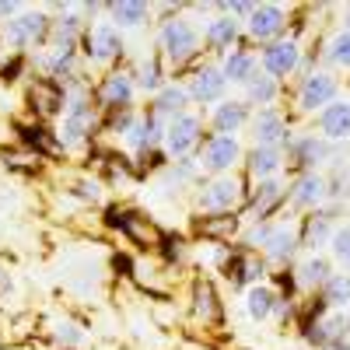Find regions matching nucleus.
Returning <instances> with one entry per match:
<instances>
[{"label":"nucleus","mask_w":350,"mask_h":350,"mask_svg":"<svg viewBox=\"0 0 350 350\" xmlns=\"http://www.w3.org/2000/svg\"><path fill=\"white\" fill-rule=\"evenodd\" d=\"M323 305H329V308H347L350 305V273H333L323 284Z\"/></svg>","instance_id":"33"},{"label":"nucleus","mask_w":350,"mask_h":350,"mask_svg":"<svg viewBox=\"0 0 350 350\" xmlns=\"http://www.w3.org/2000/svg\"><path fill=\"white\" fill-rule=\"evenodd\" d=\"M32 102H36L39 116H56V112H64V105H67V92L56 81H36Z\"/></svg>","instance_id":"26"},{"label":"nucleus","mask_w":350,"mask_h":350,"mask_svg":"<svg viewBox=\"0 0 350 350\" xmlns=\"http://www.w3.org/2000/svg\"><path fill=\"white\" fill-rule=\"evenodd\" d=\"M329 249H333V256H336L340 262H347V259H350V224H343V228H336V231H333Z\"/></svg>","instance_id":"38"},{"label":"nucleus","mask_w":350,"mask_h":350,"mask_svg":"<svg viewBox=\"0 0 350 350\" xmlns=\"http://www.w3.org/2000/svg\"><path fill=\"white\" fill-rule=\"evenodd\" d=\"M242 203V183L235 175H217L214 183L200 189V211L207 214H231Z\"/></svg>","instance_id":"3"},{"label":"nucleus","mask_w":350,"mask_h":350,"mask_svg":"<svg viewBox=\"0 0 350 350\" xmlns=\"http://www.w3.org/2000/svg\"><path fill=\"white\" fill-rule=\"evenodd\" d=\"M245 165H249V175H252V179L267 183V179H273V175L280 172L284 151H280V148H252V151L245 154Z\"/></svg>","instance_id":"23"},{"label":"nucleus","mask_w":350,"mask_h":350,"mask_svg":"<svg viewBox=\"0 0 350 350\" xmlns=\"http://www.w3.org/2000/svg\"><path fill=\"white\" fill-rule=\"evenodd\" d=\"M203 140V123H200V116L193 112H183V116H175V120L165 126V151L172 158H189L193 148Z\"/></svg>","instance_id":"2"},{"label":"nucleus","mask_w":350,"mask_h":350,"mask_svg":"<svg viewBox=\"0 0 350 350\" xmlns=\"http://www.w3.org/2000/svg\"><path fill=\"white\" fill-rule=\"evenodd\" d=\"M287 200V186L280 183V179H267V183H259L256 186V193H252V203H249V217L256 221V224H262L267 221L280 203Z\"/></svg>","instance_id":"16"},{"label":"nucleus","mask_w":350,"mask_h":350,"mask_svg":"<svg viewBox=\"0 0 350 350\" xmlns=\"http://www.w3.org/2000/svg\"><path fill=\"white\" fill-rule=\"evenodd\" d=\"M224 88H228V77H224L221 67H200L193 84H189V98L200 102V105L224 102Z\"/></svg>","instance_id":"15"},{"label":"nucleus","mask_w":350,"mask_h":350,"mask_svg":"<svg viewBox=\"0 0 350 350\" xmlns=\"http://www.w3.org/2000/svg\"><path fill=\"white\" fill-rule=\"evenodd\" d=\"M329 277H333V267H329V259L319 256V252H312L298 267V284L301 287H323Z\"/></svg>","instance_id":"31"},{"label":"nucleus","mask_w":350,"mask_h":350,"mask_svg":"<svg viewBox=\"0 0 350 350\" xmlns=\"http://www.w3.org/2000/svg\"><path fill=\"white\" fill-rule=\"evenodd\" d=\"M158 46H161V53L168 56L172 64H186L189 56L200 49V32H196V25L186 21V18H168L161 25V32H158Z\"/></svg>","instance_id":"1"},{"label":"nucleus","mask_w":350,"mask_h":350,"mask_svg":"<svg viewBox=\"0 0 350 350\" xmlns=\"http://www.w3.org/2000/svg\"><path fill=\"white\" fill-rule=\"evenodd\" d=\"M105 11H109L112 25H120V28H137L151 18V8L140 4V0H120V4H109Z\"/></svg>","instance_id":"28"},{"label":"nucleus","mask_w":350,"mask_h":350,"mask_svg":"<svg viewBox=\"0 0 350 350\" xmlns=\"http://www.w3.org/2000/svg\"><path fill=\"white\" fill-rule=\"evenodd\" d=\"M333 231H336V203L333 207H319V211H312V217L301 224V245L305 249H312V252H319L323 245H329V239H333Z\"/></svg>","instance_id":"13"},{"label":"nucleus","mask_w":350,"mask_h":350,"mask_svg":"<svg viewBox=\"0 0 350 350\" xmlns=\"http://www.w3.org/2000/svg\"><path fill=\"white\" fill-rule=\"evenodd\" d=\"M203 42H207L211 49H231V46L239 42V21L228 18V14L211 18L207 28H203Z\"/></svg>","instance_id":"25"},{"label":"nucleus","mask_w":350,"mask_h":350,"mask_svg":"<svg viewBox=\"0 0 350 350\" xmlns=\"http://www.w3.org/2000/svg\"><path fill=\"white\" fill-rule=\"evenodd\" d=\"M326 56H329L336 67H347L350 70V32H336L329 39V53Z\"/></svg>","instance_id":"37"},{"label":"nucleus","mask_w":350,"mask_h":350,"mask_svg":"<svg viewBox=\"0 0 350 350\" xmlns=\"http://www.w3.org/2000/svg\"><path fill=\"white\" fill-rule=\"evenodd\" d=\"M74 193H77L81 200H98V196H102V186H98L95 179H77V183H74Z\"/></svg>","instance_id":"39"},{"label":"nucleus","mask_w":350,"mask_h":350,"mask_svg":"<svg viewBox=\"0 0 350 350\" xmlns=\"http://www.w3.org/2000/svg\"><path fill=\"white\" fill-rule=\"evenodd\" d=\"M326 154H329V144L323 137H315V133L291 137L287 140V161L295 165V168H301V175L305 172H315V165L326 161Z\"/></svg>","instance_id":"11"},{"label":"nucleus","mask_w":350,"mask_h":350,"mask_svg":"<svg viewBox=\"0 0 350 350\" xmlns=\"http://www.w3.org/2000/svg\"><path fill=\"white\" fill-rule=\"evenodd\" d=\"M249 123V102L245 98H224L214 109V130L224 137H235Z\"/></svg>","instance_id":"19"},{"label":"nucleus","mask_w":350,"mask_h":350,"mask_svg":"<svg viewBox=\"0 0 350 350\" xmlns=\"http://www.w3.org/2000/svg\"><path fill=\"white\" fill-rule=\"evenodd\" d=\"M298 245H301L298 231L291 228V224H277V228L270 231L267 245H262V256H267L270 262H277V267H284V262H291V256H295Z\"/></svg>","instance_id":"20"},{"label":"nucleus","mask_w":350,"mask_h":350,"mask_svg":"<svg viewBox=\"0 0 350 350\" xmlns=\"http://www.w3.org/2000/svg\"><path fill=\"white\" fill-rule=\"evenodd\" d=\"M329 102H336V77L326 70H312L298 88V109L301 112H323Z\"/></svg>","instance_id":"5"},{"label":"nucleus","mask_w":350,"mask_h":350,"mask_svg":"<svg viewBox=\"0 0 350 350\" xmlns=\"http://www.w3.org/2000/svg\"><path fill=\"white\" fill-rule=\"evenodd\" d=\"M319 130H323V140H350V102H329L319 112Z\"/></svg>","instance_id":"18"},{"label":"nucleus","mask_w":350,"mask_h":350,"mask_svg":"<svg viewBox=\"0 0 350 350\" xmlns=\"http://www.w3.org/2000/svg\"><path fill=\"white\" fill-rule=\"evenodd\" d=\"M277 98V81L270 74H256L249 84H245V102H256L262 109H270V102Z\"/></svg>","instance_id":"34"},{"label":"nucleus","mask_w":350,"mask_h":350,"mask_svg":"<svg viewBox=\"0 0 350 350\" xmlns=\"http://www.w3.org/2000/svg\"><path fill=\"white\" fill-rule=\"evenodd\" d=\"M49 28H53V21L42 11H25V14H14L8 21L4 36H8L11 46H36L49 36Z\"/></svg>","instance_id":"8"},{"label":"nucleus","mask_w":350,"mask_h":350,"mask_svg":"<svg viewBox=\"0 0 350 350\" xmlns=\"http://www.w3.org/2000/svg\"><path fill=\"white\" fill-rule=\"evenodd\" d=\"M165 126H168V123L158 120L154 112H151V116H137L133 126H130L123 137H126V144H130L133 151H151L158 140H165Z\"/></svg>","instance_id":"17"},{"label":"nucleus","mask_w":350,"mask_h":350,"mask_svg":"<svg viewBox=\"0 0 350 350\" xmlns=\"http://www.w3.org/2000/svg\"><path fill=\"white\" fill-rule=\"evenodd\" d=\"M245 21H249V36H252L256 42H267V46L277 42V36L284 32V25H287L280 4H256V11H252Z\"/></svg>","instance_id":"12"},{"label":"nucleus","mask_w":350,"mask_h":350,"mask_svg":"<svg viewBox=\"0 0 350 350\" xmlns=\"http://www.w3.org/2000/svg\"><path fill=\"white\" fill-rule=\"evenodd\" d=\"M347 336H350V319H347Z\"/></svg>","instance_id":"44"},{"label":"nucleus","mask_w":350,"mask_h":350,"mask_svg":"<svg viewBox=\"0 0 350 350\" xmlns=\"http://www.w3.org/2000/svg\"><path fill=\"white\" fill-rule=\"evenodd\" d=\"M298 64H301V46L295 39H277L262 49V74H270L273 81L295 74Z\"/></svg>","instance_id":"9"},{"label":"nucleus","mask_w":350,"mask_h":350,"mask_svg":"<svg viewBox=\"0 0 350 350\" xmlns=\"http://www.w3.org/2000/svg\"><path fill=\"white\" fill-rule=\"evenodd\" d=\"M137 88H140V92H151V95H158L161 88H165V81H161V60H158V56H148V60L140 64Z\"/></svg>","instance_id":"36"},{"label":"nucleus","mask_w":350,"mask_h":350,"mask_svg":"<svg viewBox=\"0 0 350 350\" xmlns=\"http://www.w3.org/2000/svg\"><path fill=\"white\" fill-rule=\"evenodd\" d=\"M186 105H189V88L186 84H165L161 92L154 95V116L158 120H175V116H183L186 112Z\"/></svg>","instance_id":"21"},{"label":"nucleus","mask_w":350,"mask_h":350,"mask_svg":"<svg viewBox=\"0 0 350 350\" xmlns=\"http://www.w3.org/2000/svg\"><path fill=\"white\" fill-rule=\"evenodd\" d=\"M252 140L256 148H284V144L291 140V126L284 120L280 109H259L252 116Z\"/></svg>","instance_id":"6"},{"label":"nucleus","mask_w":350,"mask_h":350,"mask_svg":"<svg viewBox=\"0 0 350 350\" xmlns=\"http://www.w3.org/2000/svg\"><path fill=\"white\" fill-rule=\"evenodd\" d=\"M287 200H291V207H298V211H319L326 200V179L319 172L298 175V183L287 189Z\"/></svg>","instance_id":"14"},{"label":"nucleus","mask_w":350,"mask_h":350,"mask_svg":"<svg viewBox=\"0 0 350 350\" xmlns=\"http://www.w3.org/2000/svg\"><path fill=\"white\" fill-rule=\"evenodd\" d=\"M343 267H347V270H350V259H347V262H343Z\"/></svg>","instance_id":"45"},{"label":"nucleus","mask_w":350,"mask_h":350,"mask_svg":"<svg viewBox=\"0 0 350 350\" xmlns=\"http://www.w3.org/2000/svg\"><path fill=\"white\" fill-rule=\"evenodd\" d=\"M242 161V148H239V140L235 137H224V133H214L211 140H207V148H203V168L207 172H214V175H224V172H231Z\"/></svg>","instance_id":"10"},{"label":"nucleus","mask_w":350,"mask_h":350,"mask_svg":"<svg viewBox=\"0 0 350 350\" xmlns=\"http://www.w3.org/2000/svg\"><path fill=\"white\" fill-rule=\"evenodd\" d=\"M256 56L252 53H245V49H231L228 56H224V77H228V84H249L252 77H256Z\"/></svg>","instance_id":"27"},{"label":"nucleus","mask_w":350,"mask_h":350,"mask_svg":"<svg viewBox=\"0 0 350 350\" xmlns=\"http://www.w3.org/2000/svg\"><path fill=\"white\" fill-rule=\"evenodd\" d=\"M84 56L92 64H112L116 56L123 53V39H120V28L112 21H102L95 28H84Z\"/></svg>","instance_id":"4"},{"label":"nucleus","mask_w":350,"mask_h":350,"mask_svg":"<svg viewBox=\"0 0 350 350\" xmlns=\"http://www.w3.org/2000/svg\"><path fill=\"white\" fill-rule=\"evenodd\" d=\"M14 14H18V4H0V18H8V21H11Z\"/></svg>","instance_id":"42"},{"label":"nucleus","mask_w":350,"mask_h":350,"mask_svg":"<svg viewBox=\"0 0 350 350\" xmlns=\"http://www.w3.org/2000/svg\"><path fill=\"white\" fill-rule=\"evenodd\" d=\"M277 295L267 287V284H252L249 291H245V312H249V319L252 323H267V319L277 312Z\"/></svg>","instance_id":"24"},{"label":"nucleus","mask_w":350,"mask_h":350,"mask_svg":"<svg viewBox=\"0 0 350 350\" xmlns=\"http://www.w3.org/2000/svg\"><path fill=\"white\" fill-rule=\"evenodd\" d=\"M270 231H273V228L256 224V228L249 231V235H245V245H249V249H262V245H267V239H270Z\"/></svg>","instance_id":"40"},{"label":"nucleus","mask_w":350,"mask_h":350,"mask_svg":"<svg viewBox=\"0 0 350 350\" xmlns=\"http://www.w3.org/2000/svg\"><path fill=\"white\" fill-rule=\"evenodd\" d=\"M133 95H137V81H133V74H109L105 81H102V102L109 105V109H126L130 102H133Z\"/></svg>","instance_id":"22"},{"label":"nucleus","mask_w":350,"mask_h":350,"mask_svg":"<svg viewBox=\"0 0 350 350\" xmlns=\"http://www.w3.org/2000/svg\"><path fill=\"white\" fill-rule=\"evenodd\" d=\"M56 336H60L64 343H74V347H77V343H84V333H81L77 326H70V323H60V329H56Z\"/></svg>","instance_id":"41"},{"label":"nucleus","mask_w":350,"mask_h":350,"mask_svg":"<svg viewBox=\"0 0 350 350\" xmlns=\"http://www.w3.org/2000/svg\"><path fill=\"white\" fill-rule=\"evenodd\" d=\"M92 126H95V109H92V102H88L84 95H74L70 102H67V109H64V126H60V140L67 144H81L88 133H92Z\"/></svg>","instance_id":"7"},{"label":"nucleus","mask_w":350,"mask_h":350,"mask_svg":"<svg viewBox=\"0 0 350 350\" xmlns=\"http://www.w3.org/2000/svg\"><path fill=\"white\" fill-rule=\"evenodd\" d=\"M224 270H228V280L235 284V287H242V284H259V277H262V262H256V259H249V256H231L228 262H224Z\"/></svg>","instance_id":"29"},{"label":"nucleus","mask_w":350,"mask_h":350,"mask_svg":"<svg viewBox=\"0 0 350 350\" xmlns=\"http://www.w3.org/2000/svg\"><path fill=\"white\" fill-rule=\"evenodd\" d=\"M193 301H196V315L203 319V323H217L221 319V301H217V291H214L211 280H196Z\"/></svg>","instance_id":"30"},{"label":"nucleus","mask_w":350,"mask_h":350,"mask_svg":"<svg viewBox=\"0 0 350 350\" xmlns=\"http://www.w3.org/2000/svg\"><path fill=\"white\" fill-rule=\"evenodd\" d=\"M343 25H347V32H350V4H347V11H343Z\"/></svg>","instance_id":"43"},{"label":"nucleus","mask_w":350,"mask_h":350,"mask_svg":"<svg viewBox=\"0 0 350 350\" xmlns=\"http://www.w3.org/2000/svg\"><path fill=\"white\" fill-rule=\"evenodd\" d=\"M120 224L126 228V235L140 245H158L161 242V231L148 221V217H140V214H120Z\"/></svg>","instance_id":"32"},{"label":"nucleus","mask_w":350,"mask_h":350,"mask_svg":"<svg viewBox=\"0 0 350 350\" xmlns=\"http://www.w3.org/2000/svg\"><path fill=\"white\" fill-rule=\"evenodd\" d=\"M239 231V217H228V214H217V217H203L200 221V235H207V239H231Z\"/></svg>","instance_id":"35"}]
</instances>
